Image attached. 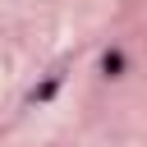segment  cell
<instances>
[{
    "instance_id": "2",
    "label": "cell",
    "mask_w": 147,
    "mask_h": 147,
    "mask_svg": "<svg viewBox=\"0 0 147 147\" xmlns=\"http://www.w3.org/2000/svg\"><path fill=\"white\" fill-rule=\"evenodd\" d=\"M55 92H60V74H51V78H46L41 87H32V92H28V106H46V101H51Z\"/></svg>"
},
{
    "instance_id": "1",
    "label": "cell",
    "mask_w": 147,
    "mask_h": 147,
    "mask_svg": "<svg viewBox=\"0 0 147 147\" xmlns=\"http://www.w3.org/2000/svg\"><path fill=\"white\" fill-rule=\"evenodd\" d=\"M124 69H129V55H124L119 46H110V51L101 55V78H124Z\"/></svg>"
}]
</instances>
